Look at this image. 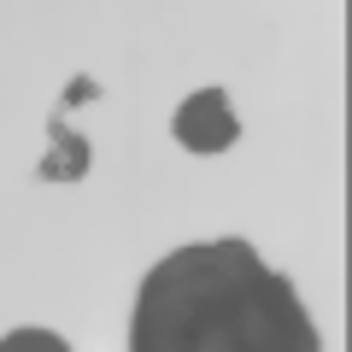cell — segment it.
<instances>
[{
	"label": "cell",
	"mask_w": 352,
	"mask_h": 352,
	"mask_svg": "<svg viewBox=\"0 0 352 352\" xmlns=\"http://www.w3.org/2000/svg\"><path fill=\"white\" fill-rule=\"evenodd\" d=\"M0 352H71L59 335H47V329H12V335L0 340Z\"/></svg>",
	"instance_id": "3"
},
{
	"label": "cell",
	"mask_w": 352,
	"mask_h": 352,
	"mask_svg": "<svg viewBox=\"0 0 352 352\" xmlns=\"http://www.w3.org/2000/svg\"><path fill=\"white\" fill-rule=\"evenodd\" d=\"M235 135H241V118L223 100V88H200L176 106V141L188 153H223L235 147Z\"/></svg>",
	"instance_id": "2"
},
{
	"label": "cell",
	"mask_w": 352,
	"mask_h": 352,
	"mask_svg": "<svg viewBox=\"0 0 352 352\" xmlns=\"http://www.w3.org/2000/svg\"><path fill=\"white\" fill-rule=\"evenodd\" d=\"M129 352H323V335L247 241H200L141 282Z\"/></svg>",
	"instance_id": "1"
},
{
	"label": "cell",
	"mask_w": 352,
	"mask_h": 352,
	"mask_svg": "<svg viewBox=\"0 0 352 352\" xmlns=\"http://www.w3.org/2000/svg\"><path fill=\"white\" fill-rule=\"evenodd\" d=\"M82 159H88L82 141H76V135H59V159H47V170H53V176H76V170H82Z\"/></svg>",
	"instance_id": "4"
}]
</instances>
